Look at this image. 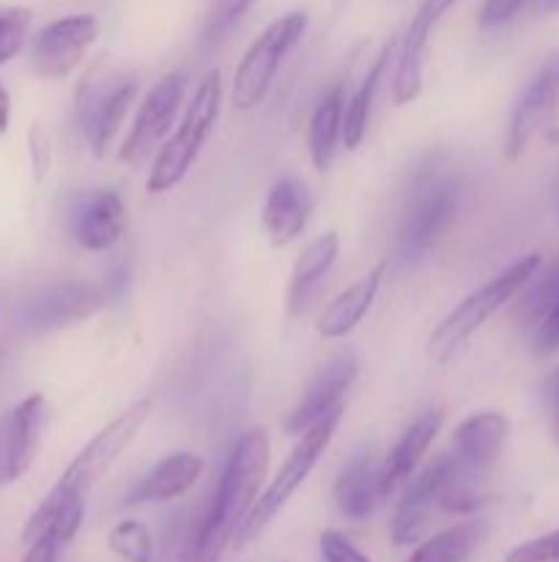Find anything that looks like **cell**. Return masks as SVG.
<instances>
[{
	"mask_svg": "<svg viewBox=\"0 0 559 562\" xmlns=\"http://www.w3.org/2000/svg\"><path fill=\"white\" fill-rule=\"evenodd\" d=\"M269 472V437L263 428H250L236 439L219 486L206 516L197 525L195 538L186 547V562H223L241 521L261 497Z\"/></svg>",
	"mask_w": 559,
	"mask_h": 562,
	"instance_id": "obj_1",
	"label": "cell"
},
{
	"mask_svg": "<svg viewBox=\"0 0 559 562\" xmlns=\"http://www.w3.org/2000/svg\"><path fill=\"white\" fill-rule=\"evenodd\" d=\"M464 179L444 154H431L417 165L398 228V256L406 263L436 250L458 217Z\"/></svg>",
	"mask_w": 559,
	"mask_h": 562,
	"instance_id": "obj_2",
	"label": "cell"
},
{
	"mask_svg": "<svg viewBox=\"0 0 559 562\" xmlns=\"http://www.w3.org/2000/svg\"><path fill=\"white\" fill-rule=\"evenodd\" d=\"M540 267L543 258L537 252H532V256L518 258L507 269L493 274L491 280H486L469 296H464L431 333V338H427V357L436 366L453 362L466 349V344L486 327L488 318L502 311L521 289H526L535 280Z\"/></svg>",
	"mask_w": 559,
	"mask_h": 562,
	"instance_id": "obj_3",
	"label": "cell"
},
{
	"mask_svg": "<svg viewBox=\"0 0 559 562\" xmlns=\"http://www.w3.org/2000/svg\"><path fill=\"white\" fill-rule=\"evenodd\" d=\"M343 412H345L343 404L334 406V409L329 412V415H323L316 426H310L305 434H299L296 448L290 450L288 459L283 461L277 475L272 477V483H269V486L261 492V497L255 499V505H252V510L247 514V519L241 521L239 532H236L233 538L236 552L250 547L255 538H261V532L277 519L280 510L288 505V499L294 497V494L301 488V483L310 477V472L316 470L321 456L327 453L329 445H332L334 431H338L340 420H343Z\"/></svg>",
	"mask_w": 559,
	"mask_h": 562,
	"instance_id": "obj_4",
	"label": "cell"
},
{
	"mask_svg": "<svg viewBox=\"0 0 559 562\" xmlns=\"http://www.w3.org/2000/svg\"><path fill=\"white\" fill-rule=\"evenodd\" d=\"M219 110H223V77H219V71H208L192 93V102L186 104L173 137L159 146L146 181L148 192L162 195L186 179L192 165L201 157L214 124H217Z\"/></svg>",
	"mask_w": 559,
	"mask_h": 562,
	"instance_id": "obj_5",
	"label": "cell"
},
{
	"mask_svg": "<svg viewBox=\"0 0 559 562\" xmlns=\"http://www.w3.org/2000/svg\"><path fill=\"white\" fill-rule=\"evenodd\" d=\"M135 75L104 64L88 69L80 80L75 91L77 124H80L88 148L96 157H104V151L113 146L115 135L121 132L126 113H129V104L135 102Z\"/></svg>",
	"mask_w": 559,
	"mask_h": 562,
	"instance_id": "obj_6",
	"label": "cell"
},
{
	"mask_svg": "<svg viewBox=\"0 0 559 562\" xmlns=\"http://www.w3.org/2000/svg\"><path fill=\"white\" fill-rule=\"evenodd\" d=\"M307 31V14L305 11H290V14L280 16V20L269 22L255 42L247 47L241 55L239 66L233 71V88H230V102L236 110L247 113V110L258 108L272 91L274 80H277L280 66L290 55V49L301 42Z\"/></svg>",
	"mask_w": 559,
	"mask_h": 562,
	"instance_id": "obj_7",
	"label": "cell"
},
{
	"mask_svg": "<svg viewBox=\"0 0 559 562\" xmlns=\"http://www.w3.org/2000/svg\"><path fill=\"white\" fill-rule=\"evenodd\" d=\"M151 398H140L132 406H126L118 417L107 423L80 453L71 459V464L66 467L60 481L55 483L64 492L77 494V497H88L93 486L113 470L115 461L121 459L126 448L137 439L140 428L146 426V420L151 417Z\"/></svg>",
	"mask_w": 559,
	"mask_h": 562,
	"instance_id": "obj_8",
	"label": "cell"
},
{
	"mask_svg": "<svg viewBox=\"0 0 559 562\" xmlns=\"http://www.w3.org/2000/svg\"><path fill=\"white\" fill-rule=\"evenodd\" d=\"M186 93V77L181 71H170V75L159 77L148 93L142 97L140 108H137L132 130L126 135L124 146H121L118 159L126 165H140L159 143L168 137L170 126L175 124L184 104Z\"/></svg>",
	"mask_w": 559,
	"mask_h": 562,
	"instance_id": "obj_9",
	"label": "cell"
},
{
	"mask_svg": "<svg viewBox=\"0 0 559 562\" xmlns=\"http://www.w3.org/2000/svg\"><path fill=\"white\" fill-rule=\"evenodd\" d=\"M99 36V20L93 14H66L47 22L33 36L31 64L42 80H66Z\"/></svg>",
	"mask_w": 559,
	"mask_h": 562,
	"instance_id": "obj_10",
	"label": "cell"
},
{
	"mask_svg": "<svg viewBox=\"0 0 559 562\" xmlns=\"http://www.w3.org/2000/svg\"><path fill=\"white\" fill-rule=\"evenodd\" d=\"M557 108H559V49H554V53L537 66V71L529 77L524 91H521L518 99H515L513 113H510V124H507V140H504V154H507V159H518L521 154H524V148L529 146L532 137L546 126V121L551 119Z\"/></svg>",
	"mask_w": 559,
	"mask_h": 562,
	"instance_id": "obj_11",
	"label": "cell"
},
{
	"mask_svg": "<svg viewBox=\"0 0 559 562\" xmlns=\"http://www.w3.org/2000/svg\"><path fill=\"white\" fill-rule=\"evenodd\" d=\"M47 423V401L33 393L0 417V486H11L27 475L42 445Z\"/></svg>",
	"mask_w": 559,
	"mask_h": 562,
	"instance_id": "obj_12",
	"label": "cell"
},
{
	"mask_svg": "<svg viewBox=\"0 0 559 562\" xmlns=\"http://www.w3.org/2000/svg\"><path fill=\"white\" fill-rule=\"evenodd\" d=\"M449 467H453V456H442V459L417 470L406 481L403 497H400L392 525H389V536H392L395 547H411V543L420 541L427 519H431L433 505H438V497H442Z\"/></svg>",
	"mask_w": 559,
	"mask_h": 562,
	"instance_id": "obj_13",
	"label": "cell"
},
{
	"mask_svg": "<svg viewBox=\"0 0 559 562\" xmlns=\"http://www.w3.org/2000/svg\"><path fill=\"white\" fill-rule=\"evenodd\" d=\"M356 373H360V366H356L354 355H338L323 362L316 376L310 379L305 393H301L299 404L285 417V434L299 437L307 428L316 426L323 415H329L334 406L343 404V395L356 382Z\"/></svg>",
	"mask_w": 559,
	"mask_h": 562,
	"instance_id": "obj_14",
	"label": "cell"
},
{
	"mask_svg": "<svg viewBox=\"0 0 559 562\" xmlns=\"http://www.w3.org/2000/svg\"><path fill=\"white\" fill-rule=\"evenodd\" d=\"M458 0H422L417 9L414 20L406 27L403 42L398 49V64H395L392 77V102L398 108L411 104L422 91V66H425L427 38H431L433 27L438 25L444 14H447Z\"/></svg>",
	"mask_w": 559,
	"mask_h": 562,
	"instance_id": "obj_15",
	"label": "cell"
},
{
	"mask_svg": "<svg viewBox=\"0 0 559 562\" xmlns=\"http://www.w3.org/2000/svg\"><path fill=\"white\" fill-rule=\"evenodd\" d=\"M69 231L88 252H104L121 241L126 231V203L115 190H88L69 212Z\"/></svg>",
	"mask_w": 559,
	"mask_h": 562,
	"instance_id": "obj_16",
	"label": "cell"
},
{
	"mask_svg": "<svg viewBox=\"0 0 559 562\" xmlns=\"http://www.w3.org/2000/svg\"><path fill=\"white\" fill-rule=\"evenodd\" d=\"M507 437L510 420L504 412H475V415H469L458 423L453 434L455 470L482 481L488 470L497 464Z\"/></svg>",
	"mask_w": 559,
	"mask_h": 562,
	"instance_id": "obj_17",
	"label": "cell"
},
{
	"mask_svg": "<svg viewBox=\"0 0 559 562\" xmlns=\"http://www.w3.org/2000/svg\"><path fill=\"white\" fill-rule=\"evenodd\" d=\"M316 201H312L310 187L296 176H283L272 184L266 201H263V228H266L269 241L274 247H285L301 236V231L310 223V214Z\"/></svg>",
	"mask_w": 559,
	"mask_h": 562,
	"instance_id": "obj_18",
	"label": "cell"
},
{
	"mask_svg": "<svg viewBox=\"0 0 559 562\" xmlns=\"http://www.w3.org/2000/svg\"><path fill=\"white\" fill-rule=\"evenodd\" d=\"M99 305V296L91 285L64 283L47 289L31 300L22 311V327L31 333H47V329L69 327V324L85 318Z\"/></svg>",
	"mask_w": 559,
	"mask_h": 562,
	"instance_id": "obj_19",
	"label": "cell"
},
{
	"mask_svg": "<svg viewBox=\"0 0 559 562\" xmlns=\"http://www.w3.org/2000/svg\"><path fill=\"white\" fill-rule=\"evenodd\" d=\"M384 278H387V263H378L360 280H354L349 289L340 291L318 316V335L327 340H340L354 333L376 302Z\"/></svg>",
	"mask_w": 559,
	"mask_h": 562,
	"instance_id": "obj_20",
	"label": "cell"
},
{
	"mask_svg": "<svg viewBox=\"0 0 559 562\" xmlns=\"http://www.w3.org/2000/svg\"><path fill=\"white\" fill-rule=\"evenodd\" d=\"M203 470H206V461L195 453H186V450L164 456V459L159 461L146 477H140V483L126 494V505H153L179 499L181 494H186L197 481H201Z\"/></svg>",
	"mask_w": 559,
	"mask_h": 562,
	"instance_id": "obj_21",
	"label": "cell"
},
{
	"mask_svg": "<svg viewBox=\"0 0 559 562\" xmlns=\"http://www.w3.org/2000/svg\"><path fill=\"white\" fill-rule=\"evenodd\" d=\"M442 412H425V415L417 417V420L406 428L403 437L398 439V445H395V448L389 450L387 459L381 461L384 497H389L395 488L406 486V481L420 470L422 459H425L427 450H431L433 439L442 431Z\"/></svg>",
	"mask_w": 559,
	"mask_h": 562,
	"instance_id": "obj_22",
	"label": "cell"
},
{
	"mask_svg": "<svg viewBox=\"0 0 559 562\" xmlns=\"http://www.w3.org/2000/svg\"><path fill=\"white\" fill-rule=\"evenodd\" d=\"M384 499L381 461L370 453H356L334 483V503L345 519L362 521L378 508Z\"/></svg>",
	"mask_w": 559,
	"mask_h": 562,
	"instance_id": "obj_23",
	"label": "cell"
},
{
	"mask_svg": "<svg viewBox=\"0 0 559 562\" xmlns=\"http://www.w3.org/2000/svg\"><path fill=\"white\" fill-rule=\"evenodd\" d=\"M340 256V236L338 231H327V234L316 236L301 247L299 258L294 263L288 283V313L290 316H301L316 296L318 285L329 274Z\"/></svg>",
	"mask_w": 559,
	"mask_h": 562,
	"instance_id": "obj_24",
	"label": "cell"
},
{
	"mask_svg": "<svg viewBox=\"0 0 559 562\" xmlns=\"http://www.w3.org/2000/svg\"><path fill=\"white\" fill-rule=\"evenodd\" d=\"M343 110H345V86L334 82L327 93L316 102L307 124V148L310 162L316 170L332 168L338 157V146L343 143Z\"/></svg>",
	"mask_w": 559,
	"mask_h": 562,
	"instance_id": "obj_25",
	"label": "cell"
},
{
	"mask_svg": "<svg viewBox=\"0 0 559 562\" xmlns=\"http://www.w3.org/2000/svg\"><path fill=\"white\" fill-rule=\"evenodd\" d=\"M392 55V47H384L381 55L370 64V69L365 71V77L360 80L356 91L345 99V110H343V146L349 151L362 146L367 135V124H370V113H373V102H376V91L381 86L384 69H387V60Z\"/></svg>",
	"mask_w": 559,
	"mask_h": 562,
	"instance_id": "obj_26",
	"label": "cell"
},
{
	"mask_svg": "<svg viewBox=\"0 0 559 562\" xmlns=\"http://www.w3.org/2000/svg\"><path fill=\"white\" fill-rule=\"evenodd\" d=\"M486 536L488 521H460V525L447 527V530L436 532L425 543H420L406 562H466L471 552L486 541Z\"/></svg>",
	"mask_w": 559,
	"mask_h": 562,
	"instance_id": "obj_27",
	"label": "cell"
},
{
	"mask_svg": "<svg viewBox=\"0 0 559 562\" xmlns=\"http://www.w3.org/2000/svg\"><path fill=\"white\" fill-rule=\"evenodd\" d=\"M110 552L124 562H151L153 560V538L148 527L137 519H124L110 530L107 536Z\"/></svg>",
	"mask_w": 559,
	"mask_h": 562,
	"instance_id": "obj_28",
	"label": "cell"
},
{
	"mask_svg": "<svg viewBox=\"0 0 559 562\" xmlns=\"http://www.w3.org/2000/svg\"><path fill=\"white\" fill-rule=\"evenodd\" d=\"M31 25V9H25V5H0V66H5L22 53Z\"/></svg>",
	"mask_w": 559,
	"mask_h": 562,
	"instance_id": "obj_29",
	"label": "cell"
},
{
	"mask_svg": "<svg viewBox=\"0 0 559 562\" xmlns=\"http://www.w3.org/2000/svg\"><path fill=\"white\" fill-rule=\"evenodd\" d=\"M557 300H559V261L543 274V280H537V283L532 285L529 296H526L524 305H521V316H524L526 327H535L537 318H540Z\"/></svg>",
	"mask_w": 559,
	"mask_h": 562,
	"instance_id": "obj_30",
	"label": "cell"
},
{
	"mask_svg": "<svg viewBox=\"0 0 559 562\" xmlns=\"http://www.w3.org/2000/svg\"><path fill=\"white\" fill-rule=\"evenodd\" d=\"M559 560V530L546 532L540 538H532V541L518 543L515 549H510L504 562H557Z\"/></svg>",
	"mask_w": 559,
	"mask_h": 562,
	"instance_id": "obj_31",
	"label": "cell"
},
{
	"mask_svg": "<svg viewBox=\"0 0 559 562\" xmlns=\"http://www.w3.org/2000/svg\"><path fill=\"white\" fill-rule=\"evenodd\" d=\"M318 549H321L323 562H373L340 530H323L321 538H318Z\"/></svg>",
	"mask_w": 559,
	"mask_h": 562,
	"instance_id": "obj_32",
	"label": "cell"
},
{
	"mask_svg": "<svg viewBox=\"0 0 559 562\" xmlns=\"http://www.w3.org/2000/svg\"><path fill=\"white\" fill-rule=\"evenodd\" d=\"M255 0H217L214 3L212 16H208V27H206V36L208 38H219L252 9Z\"/></svg>",
	"mask_w": 559,
	"mask_h": 562,
	"instance_id": "obj_33",
	"label": "cell"
},
{
	"mask_svg": "<svg viewBox=\"0 0 559 562\" xmlns=\"http://www.w3.org/2000/svg\"><path fill=\"white\" fill-rule=\"evenodd\" d=\"M535 351L540 357L554 355L559 351V300L537 318L535 327Z\"/></svg>",
	"mask_w": 559,
	"mask_h": 562,
	"instance_id": "obj_34",
	"label": "cell"
},
{
	"mask_svg": "<svg viewBox=\"0 0 559 562\" xmlns=\"http://www.w3.org/2000/svg\"><path fill=\"white\" fill-rule=\"evenodd\" d=\"M526 0H486L480 9V27L491 31V27H502L513 22L521 14Z\"/></svg>",
	"mask_w": 559,
	"mask_h": 562,
	"instance_id": "obj_35",
	"label": "cell"
},
{
	"mask_svg": "<svg viewBox=\"0 0 559 562\" xmlns=\"http://www.w3.org/2000/svg\"><path fill=\"white\" fill-rule=\"evenodd\" d=\"M64 547L66 543L60 541L55 532H42V536L33 538L31 543H25L22 562H58V554Z\"/></svg>",
	"mask_w": 559,
	"mask_h": 562,
	"instance_id": "obj_36",
	"label": "cell"
},
{
	"mask_svg": "<svg viewBox=\"0 0 559 562\" xmlns=\"http://www.w3.org/2000/svg\"><path fill=\"white\" fill-rule=\"evenodd\" d=\"M548 395H551V404H554L551 434H554V439L559 442V368L551 373V379H548Z\"/></svg>",
	"mask_w": 559,
	"mask_h": 562,
	"instance_id": "obj_37",
	"label": "cell"
},
{
	"mask_svg": "<svg viewBox=\"0 0 559 562\" xmlns=\"http://www.w3.org/2000/svg\"><path fill=\"white\" fill-rule=\"evenodd\" d=\"M9 121H11V97L5 91V86L0 82V135L9 132Z\"/></svg>",
	"mask_w": 559,
	"mask_h": 562,
	"instance_id": "obj_38",
	"label": "cell"
},
{
	"mask_svg": "<svg viewBox=\"0 0 559 562\" xmlns=\"http://www.w3.org/2000/svg\"><path fill=\"white\" fill-rule=\"evenodd\" d=\"M543 11H546V14H554V11H559V0H543Z\"/></svg>",
	"mask_w": 559,
	"mask_h": 562,
	"instance_id": "obj_39",
	"label": "cell"
},
{
	"mask_svg": "<svg viewBox=\"0 0 559 562\" xmlns=\"http://www.w3.org/2000/svg\"><path fill=\"white\" fill-rule=\"evenodd\" d=\"M557 209H559V184H557Z\"/></svg>",
	"mask_w": 559,
	"mask_h": 562,
	"instance_id": "obj_40",
	"label": "cell"
}]
</instances>
